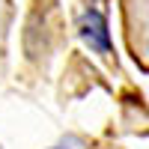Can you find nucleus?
Returning a JSON list of instances; mask_svg holds the SVG:
<instances>
[{
    "label": "nucleus",
    "instance_id": "1",
    "mask_svg": "<svg viewBox=\"0 0 149 149\" xmlns=\"http://www.w3.org/2000/svg\"><path fill=\"white\" fill-rule=\"evenodd\" d=\"M78 30H81V39L86 42V48H90V51L102 54V57L110 54V33H107V18H104L102 9L90 6V9L81 15Z\"/></svg>",
    "mask_w": 149,
    "mask_h": 149
},
{
    "label": "nucleus",
    "instance_id": "2",
    "mask_svg": "<svg viewBox=\"0 0 149 149\" xmlns=\"http://www.w3.org/2000/svg\"><path fill=\"white\" fill-rule=\"evenodd\" d=\"M57 149H63V146H57Z\"/></svg>",
    "mask_w": 149,
    "mask_h": 149
}]
</instances>
